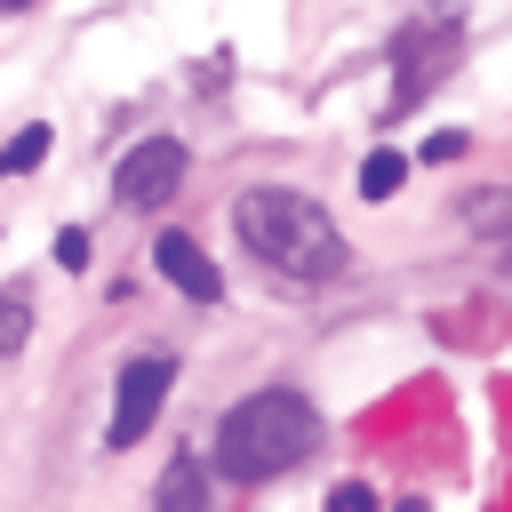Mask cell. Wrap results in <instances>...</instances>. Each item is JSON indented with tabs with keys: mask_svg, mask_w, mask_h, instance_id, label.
Returning <instances> with one entry per match:
<instances>
[{
	"mask_svg": "<svg viewBox=\"0 0 512 512\" xmlns=\"http://www.w3.org/2000/svg\"><path fill=\"white\" fill-rule=\"evenodd\" d=\"M40 160H48V128H40V120L0 144V176H24V168H40Z\"/></svg>",
	"mask_w": 512,
	"mask_h": 512,
	"instance_id": "10",
	"label": "cell"
},
{
	"mask_svg": "<svg viewBox=\"0 0 512 512\" xmlns=\"http://www.w3.org/2000/svg\"><path fill=\"white\" fill-rule=\"evenodd\" d=\"M152 264H160V280H168L176 296H192V304H216V296H224V280H216V264L200 256L192 232H160V240H152Z\"/></svg>",
	"mask_w": 512,
	"mask_h": 512,
	"instance_id": "5",
	"label": "cell"
},
{
	"mask_svg": "<svg viewBox=\"0 0 512 512\" xmlns=\"http://www.w3.org/2000/svg\"><path fill=\"white\" fill-rule=\"evenodd\" d=\"M176 184H184V144H176V136H144V144L112 168V200H120V208H136V216H144V208H160Z\"/></svg>",
	"mask_w": 512,
	"mask_h": 512,
	"instance_id": "4",
	"label": "cell"
},
{
	"mask_svg": "<svg viewBox=\"0 0 512 512\" xmlns=\"http://www.w3.org/2000/svg\"><path fill=\"white\" fill-rule=\"evenodd\" d=\"M152 512H216L208 504V464L200 456H176L160 472V488H152Z\"/></svg>",
	"mask_w": 512,
	"mask_h": 512,
	"instance_id": "7",
	"label": "cell"
},
{
	"mask_svg": "<svg viewBox=\"0 0 512 512\" xmlns=\"http://www.w3.org/2000/svg\"><path fill=\"white\" fill-rule=\"evenodd\" d=\"M232 224H240L248 256L272 264L280 280H336V272H344V232L328 224V208H320L312 192L256 184V192H240Z\"/></svg>",
	"mask_w": 512,
	"mask_h": 512,
	"instance_id": "2",
	"label": "cell"
},
{
	"mask_svg": "<svg viewBox=\"0 0 512 512\" xmlns=\"http://www.w3.org/2000/svg\"><path fill=\"white\" fill-rule=\"evenodd\" d=\"M464 224H472V232H488V240H504V232H512V184L472 192V200H464Z\"/></svg>",
	"mask_w": 512,
	"mask_h": 512,
	"instance_id": "9",
	"label": "cell"
},
{
	"mask_svg": "<svg viewBox=\"0 0 512 512\" xmlns=\"http://www.w3.org/2000/svg\"><path fill=\"white\" fill-rule=\"evenodd\" d=\"M400 184H408V152H392V144H384V152H368V160H360V200H392Z\"/></svg>",
	"mask_w": 512,
	"mask_h": 512,
	"instance_id": "8",
	"label": "cell"
},
{
	"mask_svg": "<svg viewBox=\"0 0 512 512\" xmlns=\"http://www.w3.org/2000/svg\"><path fill=\"white\" fill-rule=\"evenodd\" d=\"M168 384H176V368H168L160 352L128 360V368H120V384H112V424H104V448H136V440L160 424V400H168Z\"/></svg>",
	"mask_w": 512,
	"mask_h": 512,
	"instance_id": "3",
	"label": "cell"
},
{
	"mask_svg": "<svg viewBox=\"0 0 512 512\" xmlns=\"http://www.w3.org/2000/svg\"><path fill=\"white\" fill-rule=\"evenodd\" d=\"M56 264H72V272L88 264V232H80V224H64V232H56Z\"/></svg>",
	"mask_w": 512,
	"mask_h": 512,
	"instance_id": "13",
	"label": "cell"
},
{
	"mask_svg": "<svg viewBox=\"0 0 512 512\" xmlns=\"http://www.w3.org/2000/svg\"><path fill=\"white\" fill-rule=\"evenodd\" d=\"M312 448H320V408L304 392H288V384H264V392H248L240 408L216 416V472L240 480V488L280 480Z\"/></svg>",
	"mask_w": 512,
	"mask_h": 512,
	"instance_id": "1",
	"label": "cell"
},
{
	"mask_svg": "<svg viewBox=\"0 0 512 512\" xmlns=\"http://www.w3.org/2000/svg\"><path fill=\"white\" fill-rule=\"evenodd\" d=\"M448 48H456V24H440V32H424V40H416V32L400 40V96H392V112H400V104H416V96H424V88L440 80L432 64H440Z\"/></svg>",
	"mask_w": 512,
	"mask_h": 512,
	"instance_id": "6",
	"label": "cell"
},
{
	"mask_svg": "<svg viewBox=\"0 0 512 512\" xmlns=\"http://www.w3.org/2000/svg\"><path fill=\"white\" fill-rule=\"evenodd\" d=\"M328 512H376V496H368L360 480H336V488H328Z\"/></svg>",
	"mask_w": 512,
	"mask_h": 512,
	"instance_id": "12",
	"label": "cell"
},
{
	"mask_svg": "<svg viewBox=\"0 0 512 512\" xmlns=\"http://www.w3.org/2000/svg\"><path fill=\"white\" fill-rule=\"evenodd\" d=\"M24 336H32V296L0 288V360H8V352H24Z\"/></svg>",
	"mask_w": 512,
	"mask_h": 512,
	"instance_id": "11",
	"label": "cell"
},
{
	"mask_svg": "<svg viewBox=\"0 0 512 512\" xmlns=\"http://www.w3.org/2000/svg\"><path fill=\"white\" fill-rule=\"evenodd\" d=\"M0 8H24V0H0Z\"/></svg>",
	"mask_w": 512,
	"mask_h": 512,
	"instance_id": "14",
	"label": "cell"
}]
</instances>
